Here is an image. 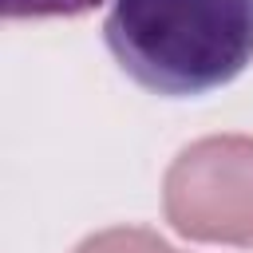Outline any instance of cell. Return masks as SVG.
Here are the masks:
<instances>
[{
	"mask_svg": "<svg viewBox=\"0 0 253 253\" xmlns=\"http://www.w3.org/2000/svg\"><path fill=\"white\" fill-rule=\"evenodd\" d=\"M103 40L138 87L194 99L253 63V0H111Z\"/></svg>",
	"mask_w": 253,
	"mask_h": 253,
	"instance_id": "cell-1",
	"label": "cell"
},
{
	"mask_svg": "<svg viewBox=\"0 0 253 253\" xmlns=\"http://www.w3.org/2000/svg\"><path fill=\"white\" fill-rule=\"evenodd\" d=\"M8 20H47V16H83L103 0H0Z\"/></svg>",
	"mask_w": 253,
	"mask_h": 253,
	"instance_id": "cell-2",
	"label": "cell"
},
{
	"mask_svg": "<svg viewBox=\"0 0 253 253\" xmlns=\"http://www.w3.org/2000/svg\"><path fill=\"white\" fill-rule=\"evenodd\" d=\"M79 253H166V249L146 233H111V237H99V241L83 245Z\"/></svg>",
	"mask_w": 253,
	"mask_h": 253,
	"instance_id": "cell-3",
	"label": "cell"
}]
</instances>
